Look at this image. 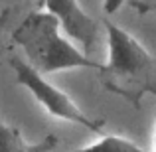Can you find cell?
<instances>
[{"label": "cell", "instance_id": "ba28073f", "mask_svg": "<svg viewBox=\"0 0 156 152\" xmlns=\"http://www.w3.org/2000/svg\"><path fill=\"white\" fill-rule=\"evenodd\" d=\"M122 2H125V0H103V10L107 14H115V12L122 6Z\"/></svg>", "mask_w": 156, "mask_h": 152}, {"label": "cell", "instance_id": "5b68a950", "mask_svg": "<svg viewBox=\"0 0 156 152\" xmlns=\"http://www.w3.org/2000/svg\"><path fill=\"white\" fill-rule=\"evenodd\" d=\"M57 146V138L53 134H48L42 142L30 144L24 140L22 133L16 126H10L0 117V150L4 152H38V150H51Z\"/></svg>", "mask_w": 156, "mask_h": 152}, {"label": "cell", "instance_id": "52a82bcc", "mask_svg": "<svg viewBox=\"0 0 156 152\" xmlns=\"http://www.w3.org/2000/svg\"><path fill=\"white\" fill-rule=\"evenodd\" d=\"M130 8L138 12V14H148V12H156V0H126Z\"/></svg>", "mask_w": 156, "mask_h": 152}, {"label": "cell", "instance_id": "277c9868", "mask_svg": "<svg viewBox=\"0 0 156 152\" xmlns=\"http://www.w3.org/2000/svg\"><path fill=\"white\" fill-rule=\"evenodd\" d=\"M44 4H46V10L55 16L61 30L69 38L79 42L81 50L89 55L97 42V34H99L97 20L91 18L79 6L77 0H44Z\"/></svg>", "mask_w": 156, "mask_h": 152}, {"label": "cell", "instance_id": "9c48e42d", "mask_svg": "<svg viewBox=\"0 0 156 152\" xmlns=\"http://www.w3.org/2000/svg\"><path fill=\"white\" fill-rule=\"evenodd\" d=\"M154 150H156V133H154Z\"/></svg>", "mask_w": 156, "mask_h": 152}, {"label": "cell", "instance_id": "6da1fadb", "mask_svg": "<svg viewBox=\"0 0 156 152\" xmlns=\"http://www.w3.org/2000/svg\"><path fill=\"white\" fill-rule=\"evenodd\" d=\"M105 26L109 57L99 69L101 83L109 93L140 109L146 95H156V55L121 26L113 22Z\"/></svg>", "mask_w": 156, "mask_h": 152}, {"label": "cell", "instance_id": "3957f363", "mask_svg": "<svg viewBox=\"0 0 156 152\" xmlns=\"http://www.w3.org/2000/svg\"><path fill=\"white\" fill-rule=\"evenodd\" d=\"M8 65L12 67L16 75V83H20L22 87H26L32 95L36 97V101L55 118L67 122H75V125L83 126V129L91 130V133L101 134L105 130V122L97 121V118H89L79 107L75 105V101L69 95H65L61 89L53 87L51 83H48L44 79V75L40 71H36L26 59H20L18 55H12L8 59Z\"/></svg>", "mask_w": 156, "mask_h": 152}, {"label": "cell", "instance_id": "7a4b0ae2", "mask_svg": "<svg viewBox=\"0 0 156 152\" xmlns=\"http://www.w3.org/2000/svg\"><path fill=\"white\" fill-rule=\"evenodd\" d=\"M12 42L26 53V61L40 73H55L63 69H93L99 71V61L77 50L59 34V24L50 12H32L20 22L12 34Z\"/></svg>", "mask_w": 156, "mask_h": 152}, {"label": "cell", "instance_id": "8992f818", "mask_svg": "<svg viewBox=\"0 0 156 152\" xmlns=\"http://www.w3.org/2000/svg\"><path fill=\"white\" fill-rule=\"evenodd\" d=\"M83 150H107V152H129V150H140L136 142L129 140L126 136L119 134H105L101 133V138L97 142L83 146Z\"/></svg>", "mask_w": 156, "mask_h": 152}]
</instances>
